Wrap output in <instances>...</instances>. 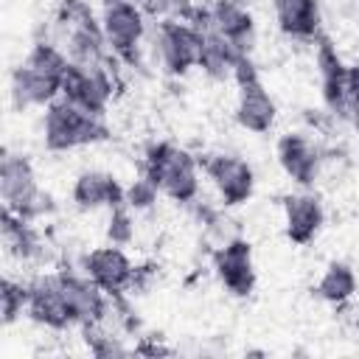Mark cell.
I'll return each mask as SVG.
<instances>
[{
  "mask_svg": "<svg viewBox=\"0 0 359 359\" xmlns=\"http://www.w3.org/2000/svg\"><path fill=\"white\" fill-rule=\"evenodd\" d=\"M70 67V56L53 39H36L28 56L11 70V101L17 109L48 107L62 95V81Z\"/></svg>",
  "mask_w": 359,
  "mask_h": 359,
  "instance_id": "1",
  "label": "cell"
},
{
  "mask_svg": "<svg viewBox=\"0 0 359 359\" xmlns=\"http://www.w3.org/2000/svg\"><path fill=\"white\" fill-rule=\"evenodd\" d=\"M143 174L177 205H194L199 196V163L171 140H157L146 149Z\"/></svg>",
  "mask_w": 359,
  "mask_h": 359,
  "instance_id": "2",
  "label": "cell"
},
{
  "mask_svg": "<svg viewBox=\"0 0 359 359\" xmlns=\"http://www.w3.org/2000/svg\"><path fill=\"white\" fill-rule=\"evenodd\" d=\"M109 137L104 115H93L67 98H56L42 115V143L48 151H73Z\"/></svg>",
  "mask_w": 359,
  "mask_h": 359,
  "instance_id": "3",
  "label": "cell"
},
{
  "mask_svg": "<svg viewBox=\"0 0 359 359\" xmlns=\"http://www.w3.org/2000/svg\"><path fill=\"white\" fill-rule=\"evenodd\" d=\"M0 196L3 208L17 213L20 219L36 222L48 213H53V196L36 185L34 165L25 154H14L3 149L0 157Z\"/></svg>",
  "mask_w": 359,
  "mask_h": 359,
  "instance_id": "4",
  "label": "cell"
},
{
  "mask_svg": "<svg viewBox=\"0 0 359 359\" xmlns=\"http://www.w3.org/2000/svg\"><path fill=\"white\" fill-rule=\"evenodd\" d=\"M101 28L112 56L129 67H140V45L146 36V14L135 0H104Z\"/></svg>",
  "mask_w": 359,
  "mask_h": 359,
  "instance_id": "5",
  "label": "cell"
},
{
  "mask_svg": "<svg viewBox=\"0 0 359 359\" xmlns=\"http://www.w3.org/2000/svg\"><path fill=\"white\" fill-rule=\"evenodd\" d=\"M233 81L238 87V98H236V121H238V126L252 132V135H266L275 126L278 107H275V98L269 95V90L264 87L252 56H241L236 62Z\"/></svg>",
  "mask_w": 359,
  "mask_h": 359,
  "instance_id": "6",
  "label": "cell"
},
{
  "mask_svg": "<svg viewBox=\"0 0 359 359\" xmlns=\"http://www.w3.org/2000/svg\"><path fill=\"white\" fill-rule=\"evenodd\" d=\"M118 59L112 56L104 65H79L70 62L65 81H62V98L73 101L76 107L93 112V115H107V107L115 93V65Z\"/></svg>",
  "mask_w": 359,
  "mask_h": 359,
  "instance_id": "7",
  "label": "cell"
},
{
  "mask_svg": "<svg viewBox=\"0 0 359 359\" xmlns=\"http://www.w3.org/2000/svg\"><path fill=\"white\" fill-rule=\"evenodd\" d=\"M154 59L163 73L168 76H185L191 67L199 65V48L202 34L194 22L185 20H160L154 28Z\"/></svg>",
  "mask_w": 359,
  "mask_h": 359,
  "instance_id": "8",
  "label": "cell"
},
{
  "mask_svg": "<svg viewBox=\"0 0 359 359\" xmlns=\"http://www.w3.org/2000/svg\"><path fill=\"white\" fill-rule=\"evenodd\" d=\"M25 314L50 331H67L73 323L67 297H65V286L59 272H48V275H36L28 280V309Z\"/></svg>",
  "mask_w": 359,
  "mask_h": 359,
  "instance_id": "9",
  "label": "cell"
},
{
  "mask_svg": "<svg viewBox=\"0 0 359 359\" xmlns=\"http://www.w3.org/2000/svg\"><path fill=\"white\" fill-rule=\"evenodd\" d=\"M202 168H205L208 180L213 182L219 199H222L227 208L244 205V202L252 196V191H255V171H252V165H250L244 157H238V154H227V151L210 154Z\"/></svg>",
  "mask_w": 359,
  "mask_h": 359,
  "instance_id": "10",
  "label": "cell"
},
{
  "mask_svg": "<svg viewBox=\"0 0 359 359\" xmlns=\"http://www.w3.org/2000/svg\"><path fill=\"white\" fill-rule=\"evenodd\" d=\"M135 264L118 244L95 247L81 258V272L107 294H126L135 280Z\"/></svg>",
  "mask_w": 359,
  "mask_h": 359,
  "instance_id": "11",
  "label": "cell"
},
{
  "mask_svg": "<svg viewBox=\"0 0 359 359\" xmlns=\"http://www.w3.org/2000/svg\"><path fill=\"white\" fill-rule=\"evenodd\" d=\"M213 269L222 280V286L236 294L247 297L255 289V264H252V244L241 236L227 238L213 250Z\"/></svg>",
  "mask_w": 359,
  "mask_h": 359,
  "instance_id": "12",
  "label": "cell"
},
{
  "mask_svg": "<svg viewBox=\"0 0 359 359\" xmlns=\"http://www.w3.org/2000/svg\"><path fill=\"white\" fill-rule=\"evenodd\" d=\"M56 272H59V278H62V286H65V297H67L73 323H76L79 328L104 323L107 314H109V294H107L104 289H98L81 269L62 266V269H56Z\"/></svg>",
  "mask_w": 359,
  "mask_h": 359,
  "instance_id": "13",
  "label": "cell"
},
{
  "mask_svg": "<svg viewBox=\"0 0 359 359\" xmlns=\"http://www.w3.org/2000/svg\"><path fill=\"white\" fill-rule=\"evenodd\" d=\"M275 154H278V163L283 168V174L309 188L317 182L320 177V168H323V151L317 146V140L309 135V132H286L278 137V146H275Z\"/></svg>",
  "mask_w": 359,
  "mask_h": 359,
  "instance_id": "14",
  "label": "cell"
},
{
  "mask_svg": "<svg viewBox=\"0 0 359 359\" xmlns=\"http://www.w3.org/2000/svg\"><path fill=\"white\" fill-rule=\"evenodd\" d=\"M317 73L323 104L334 118H348V65L339 59L328 36H317Z\"/></svg>",
  "mask_w": 359,
  "mask_h": 359,
  "instance_id": "15",
  "label": "cell"
},
{
  "mask_svg": "<svg viewBox=\"0 0 359 359\" xmlns=\"http://www.w3.org/2000/svg\"><path fill=\"white\" fill-rule=\"evenodd\" d=\"M208 14H210L213 28L219 34H224L238 53L252 56L258 28H255V17L250 11V3H244V0H210Z\"/></svg>",
  "mask_w": 359,
  "mask_h": 359,
  "instance_id": "16",
  "label": "cell"
},
{
  "mask_svg": "<svg viewBox=\"0 0 359 359\" xmlns=\"http://www.w3.org/2000/svg\"><path fill=\"white\" fill-rule=\"evenodd\" d=\"M325 224V210L317 194H289L283 199V230L297 247L311 244Z\"/></svg>",
  "mask_w": 359,
  "mask_h": 359,
  "instance_id": "17",
  "label": "cell"
},
{
  "mask_svg": "<svg viewBox=\"0 0 359 359\" xmlns=\"http://www.w3.org/2000/svg\"><path fill=\"white\" fill-rule=\"evenodd\" d=\"M123 185L115 180V174L101 168H87L76 177L70 188V199L79 210H98V208H115L123 202Z\"/></svg>",
  "mask_w": 359,
  "mask_h": 359,
  "instance_id": "18",
  "label": "cell"
},
{
  "mask_svg": "<svg viewBox=\"0 0 359 359\" xmlns=\"http://www.w3.org/2000/svg\"><path fill=\"white\" fill-rule=\"evenodd\" d=\"M272 11H275V22L280 34L292 39L317 42L320 25H323L317 0H272Z\"/></svg>",
  "mask_w": 359,
  "mask_h": 359,
  "instance_id": "19",
  "label": "cell"
},
{
  "mask_svg": "<svg viewBox=\"0 0 359 359\" xmlns=\"http://www.w3.org/2000/svg\"><path fill=\"white\" fill-rule=\"evenodd\" d=\"M0 230H3V244H6L8 255H14L20 261H36V258H42V238L34 230V222L20 219L17 213H11V210L3 208Z\"/></svg>",
  "mask_w": 359,
  "mask_h": 359,
  "instance_id": "20",
  "label": "cell"
},
{
  "mask_svg": "<svg viewBox=\"0 0 359 359\" xmlns=\"http://www.w3.org/2000/svg\"><path fill=\"white\" fill-rule=\"evenodd\" d=\"M356 286H359V280H356L353 266L345 264V261H331V264L323 269V275H320L314 292H317L320 300H325V303H331V306H339V303L353 300Z\"/></svg>",
  "mask_w": 359,
  "mask_h": 359,
  "instance_id": "21",
  "label": "cell"
},
{
  "mask_svg": "<svg viewBox=\"0 0 359 359\" xmlns=\"http://www.w3.org/2000/svg\"><path fill=\"white\" fill-rule=\"evenodd\" d=\"M25 309H28V280L3 278V283H0V311H3V323L11 325Z\"/></svg>",
  "mask_w": 359,
  "mask_h": 359,
  "instance_id": "22",
  "label": "cell"
},
{
  "mask_svg": "<svg viewBox=\"0 0 359 359\" xmlns=\"http://www.w3.org/2000/svg\"><path fill=\"white\" fill-rule=\"evenodd\" d=\"M132 213L135 210L126 202L109 208V222H107V238H109V244L126 247L135 238V216Z\"/></svg>",
  "mask_w": 359,
  "mask_h": 359,
  "instance_id": "23",
  "label": "cell"
},
{
  "mask_svg": "<svg viewBox=\"0 0 359 359\" xmlns=\"http://www.w3.org/2000/svg\"><path fill=\"white\" fill-rule=\"evenodd\" d=\"M157 194H160V188H157L146 174H140L137 180H132V185H126L123 202H126L135 213H140V210H149V208L157 202Z\"/></svg>",
  "mask_w": 359,
  "mask_h": 359,
  "instance_id": "24",
  "label": "cell"
},
{
  "mask_svg": "<svg viewBox=\"0 0 359 359\" xmlns=\"http://www.w3.org/2000/svg\"><path fill=\"white\" fill-rule=\"evenodd\" d=\"M348 121L359 129V65L348 67Z\"/></svg>",
  "mask_w": 359,
  "mask_h": 359,
  "instance_id": "25",
  "label": "cell"
},
{
  "mask_svg": "<svg viewBox=\"0 0 359 359\" xmlns=\"http://www.w3.org/2000/svg\"><path fill=\"white\" fill-rule=\"evenodd\" d=\"M337 317H339V323H342V328L348 331V334H353V337H359V306L356 303H339L337 306Z\"/></svg>",
  "mask_w": 359,
  "mask_h": 359,
  "instance_id": "26",
  "label": "cell"
},
{
  "mask_svg": "<svg viewBox=\"0 0 359 359\" xmlns=\"http://www.w3.org/2000/svg\"><path fill=\"white\" fill-rule=\"evenodd\" d=\"M135 353H149V356H157V353H171V348H163V345H149V342H143V345H137V348H135Z\"/></svg>",
  "mask_w": 359,
  "mask_h": 359,
  "instance_id": "27",
  "label": "cell"
},
{
  "mask_svg": "<svg viewBox=\"0 0 359 359\" xmlns=\"http://www.w3.org/2000/svg\"><path fill=\"white\" fill-rule=\"evenodd\" d=\"M135 3H143V0H135Z\"/></svg>",
  "mask_w": 359,
  "mask_h": 359,
  "instance_id": "28",
  "label": "cell"
},
{
  "mask_svg": "<svg viewBox=\"0 0 359 359\" xmlns=\"http://www.w3.org/2000/svg\"><path fill=\"white\" fill-rule=\"evenodd\" d=\"M244 3H250V0H244Z\"/></svg>",
  "mask_w": 359,
  "mask_h": 359,
  "instance_id": "29",
  "label": "cell"
}]
</instances>
